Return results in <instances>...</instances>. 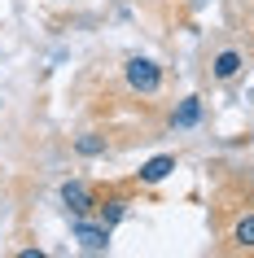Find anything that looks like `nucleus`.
<instances>
[{"label":"nucleus","mask_w":254,"mask_h":258,"mask_svg":"<svg viewBox=\"0 0 254 258\" xmlns=\"http://www.w3.org/2000/svg\"><path fill=\"white\" fill-rule=\"evenodd\" d=\"M241 75H245V53L241 48H224V53L211 57V79L215 83H232Z\"/></svg>","instance_id":"obj_4"},{"label":"nucleus","mask_w":254,"mask_h":258,"mask_svg":"<svg viewBox=\"0 0 254 258\" xmlns=\"http://www.w3.org/2000/svg\"><path fill=\"white\" fill-rule=\"evenodd\" d=\"M197 122H201V96H184V101L171 109V127L175 132H188V127H197Z\"/></svg>","instance_id":"obj_8"},{"label":"nucleus","mask_w":254,"mask_h":258,"mask_svg":"<svg viewBox=\"0 0 254 258\" xmlns=\"http://www.w3.org/2000/svg\"><path fill=\"white\" fill-rule=\"evenodd\" d=\"M75 153H79V158H106L110 140L101 136V132H83V136H75Z\"/></svg>","instance_id":"obj_9"},{"label":"nucleus","mask_w":254,"mask_h":258,"mask_svg":"<svg viewBox=\"0 0 254 258\" xmlns=\"http://www.w3.org/2000/svg\"><path fill=\"white\" fill-rule=\"evenodd\" d=\"M123 83L136 96H158L162 92V66L154 57H127L123 61Z\"/></svg>","instance_id":"obj_1"},{"label":"nucleus","mask_w":254,"mask_h":258,"mask_svg":"<svg viewBox=\"0 0 254 258\" xmlns=\"http://www.w3.org/2000/svg\"><path fill=\"white\" fill-rule=\"evenodd\" d=\"M75 241H79V249H88V254H106L110 249V228L96 219V223H88V215L75 219Z\"/></svg>","instance_id":"obj_3"},{"label":"nucleus","mask_w":254,"mask_h":258,"mask_svg":"<svg viewBox=\"0 0 254 258\" xmlns=\"http://www.w3.org/2000/svg\"><path fill=\"white\" fill-rule=\"evenodd\" d=\"M228 249H237V254H254V210H245V215H237L232 223H228Z\"/></svg>","instance_id":"obj_5"},{"label":"nucleus","mask_w":254,"mask_h":258,"mask_svg":"<svg viewBox=\"0 0 254 258\" xmlns=\"http://www.w3.org/2000/svg\"><path fill=\"white\" fill-rule=\"evenodd\" d=\"M175 171V153H158V158H149L140 171H136V184H145V188H154V184H162V179Z\"/></svg>","instance_id":"obj_6"},{"label":"nucleus","mask_w":254,"mask_h":258,"mask_svg":"<svg viewBox=\"0 0 254 258\" xmlns=\"http://www.w3.org/2000/svg\"><path fill=\"white\" fill-rule=\"evenodd\" d=\"M127 206H132V202H127V192H106V197L96 202V219L114 232V223H123V215H127Z\"/></svg>","instance_id":"obj_7"},{"label":"nucleus","mask_w":254,"mask_h":258,"mask_svg":"<svg viewBox=\"0 0 254 258\" xmlns=\"http://www.w3.org/2000/svg\"><path fill=\"white\" fill-rule=\"evenodd\" d=\"M62 202H66V210H70L75 219H83V215H96L101 192H96L88 179H66V184H62Z\"/></svg>","instance_id":"obj_2"}]
</instances>
